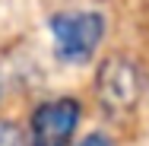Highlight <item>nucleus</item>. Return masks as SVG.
<instances>
[{
    "label": "nucleus",
    "mask_w": 149,
    "mask_h": 146,
    "mask_svg": "<svg viewBox=\"0 0 149 146\" xmlns=\"http://www.w3.org/2000/svg\"><path fill=\"white\" fill-rule=\"evenodd\" d=\"M76 146H114V140H111L108 133H102V130H92V133H86Z\"/></svg>",
    "instance_id": "5"
},
{
    "label": "nucleus",
    "mask_w": 149,
    "mask_h": 146,
    "mask_svg": "<svg viewBox=\"0 0 149 146\" xmlns=\"http://www.w3.org/2000/svg\"><path fill=\"white\" fill-rule=\"evenodd\" d=\"M0 146H29V137L16 121H0Z\"/></svg>",
    "instance_id": "4"
},
{
    "label": "nucleus",
    "mask_w": 149,
    "mask_h": 146,
    "mask_svg": "<svg viewBox=\"0 0 149 146\" xmlns=\"http://www.w3.org/2000/svg\"><path fill=\"white\" fill-rule=\"evenodd\" d=\"M95 95L102 102L105 111L120 115V111H130L136 105V95H140V70L136 64L124 54L108 57L98 73H95Z\"/></svg>",
    "instance_id": "3"
},
{
    "label": "nucleus",
    "mask_w": 149,
    "mask_h": 146,
    "mask_svg": "<svg viewBox=\"0 0 149 146\" xmlns=\"http://www.w3.org/2000/svg\"><path fill=\"white\" fill-rule=\"evenodd\" d=\"M83 117V105L73 95L45 98L29 115V146H70Z\"/></svg>",
    "instance_id": "2"
},
{
    "label": "nucleus",
    "mask_w": 149,
    "mask_h": 146,
    "mask_svg": "<svg viewBox=\"0 0 149 146\" xmlns=\"http://www.w3.org/2000/svg\"><path fill=\"white\" fill-rule=\"evenodd\" d=\"M54 38V54L63 64H86L105 38V16L98 10H57L48 19Z\"/></svg>",
    "instance_id": "1"
}]
</instances>
